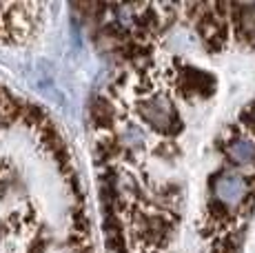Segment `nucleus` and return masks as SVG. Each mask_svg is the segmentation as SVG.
Returning a JSON list of instances; mask_svg holds the SVG:
<instances>
[{"mask_svg": "<svg viewBox=\"0 0 255 253\" xmlns=\"http://www.w3.org/2000/svg\"><path fill=\"white\" fill-rule=\"evenodd\" d=\"M138 111L140 118L155 131L173 133L175 129H180V118L173 109V102L164 94H149L146 98H142Z\"/></svg>", "mask_w": 255, "mask_h": 253, "instance_id": "1", "label": "nucleus"}, {"mask_svg": "<svg viewBox=\"0 0 255 253\" xmlns=\"http://www.w3.org/2000/svg\"><path fill=\"white\" fill-rule=\"evenodd\" d=\"M247 191H249L247 180L238 176V173H222L213 182L215 200L222 207H238V204H242L244 198H247Z\"/></svg>", "mask_w": 255, "mask_h": 253, "instance_id": "2", "label": "nucleus"}, {"mask_svg": "<svg viewBox=\"0 0 255 253\" xmlns=\"http://www.w3.org/2000/svg\"><path fill=\"white\" fill-rule=\"evenodd\" d=\"M213 78L209 74H204V71L200 69H186L182 74V89L189 91V94H202V96H209L211 91H213Z\"/></svg>", "mask_w": 255, "mask_h": 253, "instance_id": "3", "label": "nucleus"}, {"mask_svg": "<svg viewBox=\"0 0 255 253\" xmlns=\"http://www.w3.org/2000/svg\"><path fill=\"white\" fill-rule=\"evenodd\" d=\"M227 153L233 162L251 164V162H255V142L253 140H247V138H235L229 142Z\"/></svg>", "mask_w": 255, "mask_h": 253, "instance_id": "4", "label": "nucleus"}, {"mask_svg": "<svg viewBox=\"0 0 255 253\" xmlns=\"http://www.w3.org/2000/svg\"><path fill=\"white\" fill-rule=\"evenodd\" d=\"M253 125H255V109H253Z\"/></svg>", "mask_w": 255, "mask_h": 253, "instance_id": "5", "label": "nucleus"}]
</instances>
